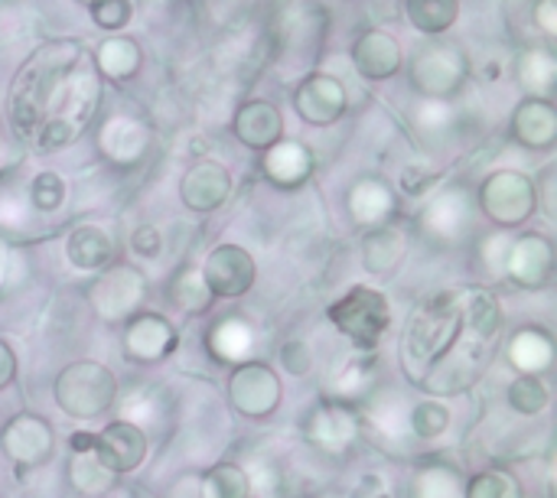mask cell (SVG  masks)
<instances>
[{
    "mask_svg": "<svg viewBox=\"0 0 557 498\" xmlns=\"http://www.w3.org/2000/svg\"><path fill=\"white\" fill-rule=\"evenodd\" d=\"M75 62H78V49L72 42H52V46H42L36 59L23 69L10 95V121L23 140L33 144V137L39 134L46 121L55 85L75 69Z\"/></svg>",
    "mask_w": 557,
    "mask_h": 498,
    "instance_id": "6da1fadb",
    "label": "cell"
},
{
    "mask_svg": "<svg viewBox=\"0 0 557 498\" xmlns=\"http://www.w3.org/2000/svg\"><path fill=\"white\" fill-rule=\"evenodd\" d=\"M460 336H463V323H460L457 290H444V294L431 297L424 307H418V313L411 316L408 336H405V352L414 365L431 369L454 346H460Z\"/></svg>",
    "mask_w": 557,
    "mask_h": 498,
    "instance_id": "7a4b0ae2",
    "label": "cell"
},
{
    "mask_svg": "<svg viewBox=\"0 0 557 498\" xmlns=\"http://www.w3.org/2000/svg\"><path fill=\"white\" fill-rule=\"evenodd\" d=\"M117 395H121V388H117L114 372L91 359L65 365L55 378V404L69 418H78V421H95V418L108 414L114 408Z\"/></svg>",
    "mask_w": 557,
    "mask_h": 498,
    "instance_id": "3957f363",
    "label": "cell"
},
{
    "mask_svg": "<svg viewBox=\"0 0 557 498\" xmlns=\"http://www.w3.org/2000/svg\"><path fill=\"white\" fill-rule=\"evenodd\" d=\"M330 323L356 346V349H375L382 336L392 326V307L388 297L375 287H349L333 307H330Z\"/></svg>",
    "mask_w": 557,
    "mask_h": 498,
    "instance_id": "277c9868",
    "label": "cell"
},
{
    "mask_svg": "<svg viewBox=\"0 0 557 498\" xmlns=\"http://www.w3.org/2000/svg\"><path fill=\"white\" fill-rule=\"evenodd\" d=\"M476 209H483L499 228H519L535 215L539 189L525 173L499 170V173H490L486 183L480 186Z\"/></svg>",
    "mask_w": 557,
    "mask_h": 498,
    "instance_id": "5b68a950",
    "label": "cell"
},
{
    "mask_svg": "<svg viewBox=\"0 0 557 498\" xmlns=\"http://www.w3.org/2000/svg\"><path fill=\"white\" fill-rule=\"evenodd\" d=\"M88 300H91L95 313L108 323L131 320L140 313V307L147 300V277H144V271H137L127 261L108 264L101 271V277L91 284Z\"/></svg>",
    "mask_w": 557,
    "mask_h": 498,
    "instance_id": "8992f818",
    "label": "cell"
},
{
    "mask_svg": "<svg viewBox=\"0 0 557 498\" xmlns=\"http://www.w3.org/2000/svg\"><path fill=\"white\" fill-rule=\"evenodd\" d=\"M411 78H414V88L428 101H444V98H450L463 85V78H467V59L450 42H431V46H424L414 55Z\"/></svg>",
    "mask_w": 557,
    "mask_h": 498,
    "instance_id": "52a82bcc",
    "label": "cell"
},
{
    "mask_svg": "<svg viewBox=\"0 0 557 498\" xmlns=\"http://www.w3.org/2000/svg\"><path fill=\"white\" fill-rule=\"evenodd\" d=\"M228 401L242 418H271L281 404V378L264 362H242L228 378Z\"/></svg>",
    "mask_w": 557,
    "mask_h": 498,
    "instance_id": "ba28073f",
    "label": "cell"
},
{
    "mask_svg": "<svg viewBox=\"0 0 557 498\" xmlns=\"http://www.w3.org/2000/svg\"><path fill=\"white\" fill-rule=\"evenodd\" d=\"M359 431L362 421L343 401H323L304 421V440L326 457H343L359 440Z\"/></svg>",
    "mask_w": 557,
    "mask_h": 498,
    "instance_id": "9c48e42d",
    "label": "cell"
},
{
    "mask_svg": "<svg viewBox=\"0 0 557 498\" xmlns=\"http://www.w3.org/2000/svg\"><path fill=\"white\" fill-rule=\"evenodd\" d=\"M0 450L7 453L10 463L23 466V470H33V466H42L52 450H55V434L49 427L46 418L39 414H13L3 431H0Z\"/></svg>",
    "mask_w": 557,
    "mask_h": 498,
    "instance_id": "30bf717a",
    "label": "cell"
},
{
    "mask_svg": "<svg viewBox=\"0 0 557 498\" xmlns=\"http://www.w3.org/2000/svg\"><path fill=\"white\" fill-rule=\"evenodd\" d=\"M199 274H202L206 287L212 290V297L235 300V297H245L255 287L258 267H255V258L242 245H219V248L209 251Z\"/></svg>",
    "mask_w": 557,
    "mask_h": 498,
    "instance_id": "8fae6325",
    "label": "cell"
},
{
    "mask_svg": "<svg viewBox=\"0 0 557 498\" xmlns=\"http://www.w3.org/2000/svg\"><path fill=\"white\" fill-rule=\"evenodd\" d=\"M552 274H555V248L545 235L532 232V235H522L519 241L509 245L506 277L512 284L539 290L552 281Z\"/></svg>",
    "mask_w": 557,
    "mask_h": 498,
    "instance_id": "7c38bea8",
    "label": "cell"
},
{
    "mask_svg": "<svg viewBox=\"0 0 557 498\" xmlns=\"http://www.w3.org/2000/svg\"><path fill=\"white\" fill-rule=\"evenodd\" d=\"M95 457L114 476L134 473L147 460V434H144V427H137L131 421L108 424L101 434H95Z\"/></svg>",
    "mask_w": 557,
    "mask_h": 498,
    "instance_id": "4fadbf2b",
    "label": "cell"
},
{
    "mask_svg": "<svg viewBox=\"0 0 557 498\" xmlns=\"http://www.w3.org/2000/svg\"><path fill=\"white\" fill-rule=\"evenodd\" d=\"M294 111L310 127H326L343 117L346 111V88L333 75H307L294 91Z\"/></svg>",
    "mask_w": 557,
    "mask_h": 498,
    "instance_id": "5bb4252c",
    "label": "cell"
},
{
    "mask_svg": "<svg viewBox=\"0 0 557 498\" xmlns=\"http://www.w3.org/2000/svg\"><path fill=\"white\" fill-rule=\"evenodd\" d=\"M176 329L166 316L140 310L124 329V352L131 362H160L173 352Z\"/></svg>",
    "mask_w": 557,
    "mask_h": 498,
    "instance_id": "9a60e30c",
    "label": "cell"
},
{
    "mask_svg": "<svg viewBox=\"0 0 557 498\" xmlns=\"http://www.w3.org/2000/svg\"><path fill=\"white\" fill-rule=\"evenodd\" d=\"M476 219V199L457 186V189H447L441 192L428 209H424V228L434 235V238H444V241H457L470 232Z\"/></svg>",
    "mask_w": 557,
    "mask_h": 498,
    "instance_id": "2e32d148",
    "label": "cell"
},
{
    "mask_svg": "<svg viewBox=\"0 0 557 498\" xmlns=\"http://www.w3.org/2000/svg\"><path fill=\"white\" fill-rule=\"evenodd\" d=\"M180 196L193 212H212V209L225 206V199L232 196V176L222 163L199 160L186 170V176L180 183Z\"/></svg>",
    "mask_w": 557,
    "mask_h": 498,
    "instance_id": "e0dca14e",
    "label": "cell"
},
{
    "mask_svg": "<svg viewBox=\"0 0 557 498\" xmlns=\"http://www.w3.org/2000/svg\"><path fill=\"white\" fill-rule=\"evenodd\" d=\"M235 137L251 147V150H268L274 147L277 140H284V117L277 111V104L271 101H245L238 111H235Z\"/></svg>",
    "mask_w": 557,
    "mask_h": 498,
    "instance_id": "ac0fdd59",
    "label": "cell"
},
{
    "mask_svg": "<svg viewBox=\"0 0 557 498\" xmlns=\"http://www.w3.org/2000/svg\"><path fill=\"white\" fill-rule=\"evenodd\" d=\"M480 352L476 346H454L444 359H437L428 372H424V388L428 391H437V395H454V391H463L467 385L476 382L480 375Z\"/></svg>",
    "mask_w": 557,
    "mask_h": 498,
    "instance_id": "d6986e66",
    "label": "cell"
},
{
    "mask_svg": "<svg viewBox=\"0 0 557 498\" xmlns=\"http://www.w3.org/2000/svg\"><path fill=\"white\" fill-rule=\"evenodd\" d=\"M506 359L519 375H542L555 362V336L542 326H522L509 336Z\"/></svg>",
    "mask_w": 557,
    "mask_h": 498,
    "instance_id": "ffe728a7",
    "label": "cell"
},
{
    "mask_svg": "<svg viewBox=\"0 0 557 498\" xmlns=\"http://www.w3.org/2000/svg\"><path fill=\"white\" fill-rule=\"evenodd\" d=\"M150 144V134L147 127L137 121V117H127V114H117V117H108L98 130V147L108 160L127 166V163H137L144 157Z\"/></svg>",
    "mask_w": 557,
    "mask_h": 498,
    "instance_id": "44dd1931",
    "label": "cell"
},
{
    "mask_svg": "<svg viewBox=\"0 0 557 498\" xmlns=\"http://www.w3.org/2000/svg\"><path fill=\"white\" fill-rule=\"evenodd\" d=\"M395 212V192L385 179L379 176H362L349 189V215L356 225L379 228L392 219Z\"/></svg>",
    "mask_w": 557,
    "mask_h": 498,
    "instance_id": "7402d4cb",
    "label": "cell"
},
{
    "mask_svg": "<svg viewBox=\"0 0 557 498\" xmlns=\"http://www.w3.org/2000/svg\"><path fill=\"white\" fill-rule=\"evenodd\" d=\"M512 134L522 147L529 150H552L557 140V114L552 101L529 98L519 104L512 117Z\"/></svg>",
    "mask_w": 557,
    "mask_h": 498,
    "instance_id": "603a6c76",
    "label": "cell"
},
{
    "mask_svg": "<svg viewBox=\"0 0 557 498\" xmlns=\"http://www.w3.org/2000/svg\"><path fill=\"white\" fill-rule=\"evenodd\" d=\"M352 62L366 78H392L401 69V46L395 36L382 29H369L359 36L352 49Z\"/></svg>",
    "mask_w": 557,
    "mask_h": 498,
    "instance_id": "cb8c5ba5",
    "label": "cell"
},
{
    "mask_svg": "<svg viewBox=\"0 0 557 498\" xmlns=\"http://www.w3.org/2000/svg\"><path fill=\"white\" fill-rule=\"evenodd\" d=\"M264 176L284 189L300 186L313 173V153L300 140H277L264 150Z\"/></svg>",
    "mask_w": 557,
    "mask_h": 498,
    "instance_id": "d4e9b609",
    "label": "cell"
},
{
    "mask_svg": "<svg viewBox=\"0 0 557 498\" xmlns=\"http://www.w3.org/2000/svg\"><path fill=\"white\" fill-rule=\"evenodd\" d=\"M65 254L78 271H101L114 261L117 245L101 225H78L65 241Z\"/></svg>",
    "mask_w": 557,
    "mask_h": 498,
    "instance_id": "484cf974",
    "label": "cell"
},
{
    "mask_svg": "<svg viewBox=\"0 0 557 498\" xmlns=\"http://www.w3.org/2000/svg\"><path fill=\"white\" fill-rule=\"evenodd\" d=\"M457 300H460V323L463 329L480 343V339H493L503 326V310H499V300L483 290V287H467V290H457Z\"/></svg>",
    "mask_w": 557,
    "mask_h": 498,
    "instance_id": "4316f807",
    "label": "cell"
},
{
    "mask_svg": "<svg viewBox=\"0 0 557 498\" xmlns=\"http://www.w3.org/2000/svg\"><path fill=\"white\" fill-rule=\"evenodd\" d=\"M362 261H366V271L375 274V277L395 274L398 264L405 261V235H401V228H395V225L372 228L366 235V241H362Z\"/></svg>",
    "mask_w": 557,
    "mask_h": 498,
    "instance_id": "83f0119b",
    "label": "cell"
},
{
    "mask_svg": "<svg viewBox=\"0 0 557 498\" xmlns=\"http://www.w3.org/2000/svg\"><path fill=\"white\" fill-rule=\"evenodd\" d=\"M209 349L215 359L222 362H248L251 349H255V329L251 323L238 320V316H225L212 326L209 333Z\"/></svg>",
    "mask_w": 557,
    "mask_h": 498,
    "instance_id": "f1b7e54d",
    "label": "cell"
},
{
    "mask_svg": "<svg viewBox=\"0 0 557 498\" xmlns=\"http://www.w3.org/2000/svg\"><path fill=\"white\" fill-rule=\"evenodd\" d=\"M69 486L78 493V496H104L114 489V473L95 457V447L91 450H72V460H69Z\"/></svg>",
    "mask_w": 557,
    "mask_h": 498,
    "instance_id": "f546056e",
    "label": "cell"
},
{
    "mask_svg": "<svg viewBox=\"0 0 557 498\" xmlns=\"http://www.w3.org/2000/svg\"><path fill=\"white\" fill-rule=\"evenodd\" d=\"M519 82L532 98L552 101L557 85V62L555 52L548 46H535L529 52H522L519 59Z\"/></svg>",
    "mask_w": 557,
    "mask_h": 498,
    "instance_id": "4dcf8cb0",
    "label": "cell"
},
{
    "mask_svg": "<svg viewBox=\"0 0 557 498\" xmlns=\"http://www.w3.org/2000/svg\"><path fill=\"white\" fill-rule=\"evenodd\" d=\"M251 476L245 466L235 463H219L206 476H199V493L202 498H248L251 496Z\"/></svg>",
    "mask_w": 557,
    "mask_h": 498,
    "instance_id": "1f68e13d",
    "label": "cell"
},
{
    "mask_svg": "<svg viewBox=\"0 0 557 498\" xmlns=\"http://www.w3.org/2000/svg\"><path fill=\"white\" fill-rule=\"evenodd\" d=\"M95 62L108 78L124 82L140 69V49L134 39H104L95 52Z\"/></svg>",
    "mask_w": 557,
    "mask_h": 498,
    "instance_id": "d6a6232c",
    "label": "cell"
},
{
    "mask_svg": "<svg viewBox=\"0 0 557 498\" xmlns=\"http://www.w3.org/2000/svg\"><path fill=\"white\" fill-rule=\"evenodd\" d=\"M414 498H463V480L450 463H428L414 476Z\"/></svg>",
    "mask_w": 557,
    "mask_h": 498,
    "instance_id": "836d02e7",
    "label": "cell"
},
{
    "mask_svg": "<svg viewBox=\"0 0 557 498\" xmlns=\"http://www.w3.org/2000/svg\"><path fill=\"white\" fill-rule=\"evenodd\" d=\"M170 300L183 313H206L215 297H212V290L206 287V281H202V274L196 267H183L170 284Z\"/></svg>",
    "mask_w": 557,
    "mask_h": 498,
    "instance_id": "e575fe53",
    "label": "cell"
},
{
    "mask_svg": "<svg viewBox=\"0 0 557 498\" xmlns=\"http://www.w3.org/2000/svg\"><path fill=\"white\" fill-rule=\"evenodd\" d=\"M460 13V0H408V20L421 29V33H447L457 23Z\"/></svg>",
    "mask_w": 557,
    "mask_h": 498,
    "instance_id": "d590c367",
    "label": "cell"
},
{
    "mask_svg": "<svg viewBox=\"0 0 557 498\" xmlns=\"http://www.w3.org/2000/svg\"><path fill=\"white\" fill-rule=\"evenodd\" d=\"M506 404H509L516 414H522V418H539V414L552 404V391L545 388L542 378H535V375H519V378L509 385V391H506Z\"/></svg>",
    "mask_w": 557,
    "mask_h": 498,
    "instance_id": "8d00e7d4",
    "label": "cell"
},
{
    "mask_svg": "<svg viewBox=\"0 0 557 498\" xmlns=\"http://www.w3.org/2000/svg\"><path fill=\"white\" fill-rule=\"evenodd\" d=\"M450 421L454 418H450L447 404H441V401H421L408 414V431L414 437H421V440H437V437H444L450 431Z\"/></svg>",
    "mask_w": 557,
    "mask_h": 498,
    "instance_id": "74e56055",
    "label": "cell"
},
{
    "mask_svg": "<svg viewBox=\"0 0 557 498\" xmlns=\"http://www.w3.org/2000/svg\"><path fill=\"white\" fill-rule=\"evenodd\" d=\"M463 498H525L522 483L509 470H486L463 486Z\"/></svg>",
    "mask_w": 557,
    "mask_h": 498,
    "instance_id": "f35d334b",
    "label": "cell"
},
{
    "mask_svg": "<svg viewBox=\"0 0 557 498\" xmlns=\"http://www.w3.org/2000/svg\"><path fill=\"white\" fill-rule=\"evenodd\" d=\"M65 202V183L59 173H39L29 186V206L39 212H55Z\"/></svg>",
    "mask_w": 557,
    "mask_h": 498,
    "instance_id": "ab89813d",
    "label": "cell"
},
{
    "mask_svg": "<svg viewBox=\"0 0 557 498\" xmlns=\"http://www.w3.org/2000/svg\"><path fill=\"white\" fill-rule=\"evenodd\" d=\"M369 424H372L382 437L398 440V437L405 434V427H408V418H401V408H398L395 398H375V404H372V411H369Z\"/></svg>",
    "mask_w": 557,
    "mask_h": 498,
    "instance_id": "60d3db41",
    "label": "cell"
},
{
    "mask_svg": "<svg viewBox=\"0 0 557 498\" xmlns=\"http://www.w3.org/2000/svg\"><path fill=\"white\" fill-rule=\"evenodd\" d=\"M88 10H91V20L101 29H121V26H127L131 23V13H134L131 0H91Z\"/></svg>",
    "mask_w": 557,
    "mask_h": 498,
    "instance_id": "b9f144b4",
    "label": "cell"
},
{
    "mask_svg": "<svg viewBox=\"0 0 557 498\" xmlns=\"http://www.w3.org/2000/svg\"><path fill=\"white\" fill-rule=\"evenodd\" d=\"M281 365H284L290 375L304 378V375H310V369H313V349H310L304 339H287V343L281 346Z\"/></svg>",
    "mask_w": 557,
    "mask_h": 498,
    "instance_id": "7bdbcfd3",
    "label": "cell"
},
{
    "mask_svg": "<svg viewBox=\"0 0 557 498\" xmlns=\"http://www.w3.org/2000/svg\"><path fill=\"white\" fill-rule=\"evenodd\" d=\"M509 245H512V241L506 238V232H496V235H486V238H483V264H486V274L506 277Z\"/></svg>",
    "mask_w": 557,
    "mask_h": 498,
    "instance_id": "ee69618b",
    "label": "cell"
},
{
    "mask_svg": "<svg viewBox=\"0 0 557 498\" xmlns=\"http://www.w3.org/2000/svg\"><path fill=\"white\" fill-rule=\"evenodd\" d=\"M369 385V362H349L346 372L336 378V391L339 395H356Z\"/></svg>",
    "mask_w": 557,
    "mask_h": 498,
    "instance_id": "f6af8a7d",
    "label": "cell"
},
{
    "mask_svg": "<svg viewBox=\"0 0 557 498\" xmlns=\"http://www.w3.org/2000/svg\"><path fill=\"white\" fill-rule=\"evenodd\" d=\"M131 248H134L140 258H157V254H160V248H163V238H160V232H157L153 225H144V228H137V232H134Z\"/></svg>",
    "mask_w": 557,
    "mask_h": 498,
    "instance_id": "bcb514c9",
    "label": "cell"
},
{
    "mask_svg": "<svg viewBox=\"0 0 557 498\" xmlns=\"http://www.w3.org/2000/svg\"><path fill=\"white\" fill-rule=\"evenodd\" d=\"M349 498H395L388 493V486H385V480L382 476H362L359 483H356V489L349 493Z\"/></svg>",
    "mask_w": 557,
    "mask_h": 498,
    "instance_id": "7dc6e473",
    "label": "cell"
},
{
    "mask_svg": "<svg viewBox=\"0 0 557 498\" xmlns=\"http://www.w3.org/2000/svg\"><path fill=\"white\" fill-rule=\"evenodd\" d=\"M166 498H202V493H199V476H180L173 483V489L166 493Z\"/></svg>",
    "mask_w": 557,
    "mask_h": 498,
    "instance_id": "c3c4849f",
    "label": "cell"
},
{
    "mask_svg": "<svg viewBox=\"0 0 557 498\" xmlns=\"http://www.w3.org/2000/svg\"><path fill=\"white\" fill-rule=\"evenodd\" d=\"M16 375V356L7 343H0V388H7Z\"/></svg>",
    "mask_w": 557,
    "mask_h": 498,
    "instance_id": "681fc988",
    "label": "cell"
},
{
    "mask_svg": "<svg viewBox=\"0 0 557 498\" xmlns=\"http://www.w3.org/2000/svg\"><path fill=\"white\" fill-rule=\"evenodd\" d=\"M539 23L545 26V33H555L557 23H555V0H542V7H539Z\"/></svg>",
    "mask_w": 557,
    "mask_h": 498,
    "instance_id": "f907efd6",
    "label": "cell"
},
{
    "mask_svg": "<svg viewBox=\"0 0 557 498\" xmlns=\"http://www.w3.org/2000/svg\"><path fill=\"white\" fill-rule=\"evenodd\" d=\"M3 264H7V248H0V281H3Z\"/></svg>",
    "mask_w": 557,
    "mask_h": 498,
    "instance_id": "816d5d0a",
    "label": "cell"
},
{
    "mask_svg": "<svg viewBox=\"0 0 557 498\" xmlns=\"http://www.w3.org/2000/svg\"><path fill=\"white\" fill-rule=\"evenodd\" d=\"M82 3H91V0H82Z\"/></svg>",
    "mask_w": 557,
    "mask_h": 498,
    "instance_id": "f5cc1de1",
    "label": "cell"
}]
</instances>
